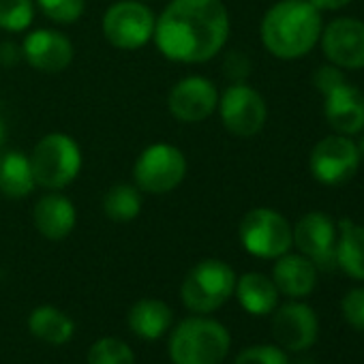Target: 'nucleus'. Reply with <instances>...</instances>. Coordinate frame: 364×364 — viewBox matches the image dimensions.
<instances>
[{
  "mask_svg": "<svg viewBox=\"0 0 364 364\" xmlns=\"http://www.w3.org/2000/svg\"><path fill=\"white\" fill-rule=\"evenodd\" d=\"M294 245L298 251L309 257L317 268L330 270L336 266V228L334 221L323 213H309L304 215L296 228L291 230Z\"/></svg>",
  "mask_w": 364,
  "mask_h": 364,
  "instance_id": "f8f14e48",
  "label": "nucleus"
},
{
  "mask_svg": "<svg viewBox=\"0 0 364 364\" xmlns=\"http://www.w3.org/2000/svg\"><path fill=\"white\" fill-rule=\"evenodd\" d=\"M321 50L326 58L338 69L364 67V22L353 18H338L321 28Z\"/></svg>",
  "mask_w": 364,
  "mask_h": 364,
  "instance_id": "ddd939ff",
  "label": "nucleus"
},
{
  "mask_svg": "<svg viewBox=\"0 0 364 364\" xmlns=\"http://www.w3.org/2000/svg\"><path fill=\"white\" fill-rule=\"evenodd\" d=\"M334 255L345 274L364 281V228L349 219H341Z\"/></svg>",
  "mask_w": 364,
  "mask_h": 364,
  "instance_id": "412c9836",
  "label": "nucleus"
},
{
  "mask_svg": "<svg viewBox=\"0 0 364 364\" xmlns=\"http://www.w3.org/2000/svg\"><path fill=\"white\" fill-rule=\"evenodd\" d=\"M223 69H225V75H228L230 80H234V82H242V80L249 75L251 65H249L247 56H242L240 52H232V54L225 58Z\"/></svg>",
  "mask_w": 364,
  "mask_h": 364,
  "instance_id": "7c9ffc66",
  "label": "nucleus"
},
{
  "mask_svg": "<svg viewBox=\"0 0 364 364\" xmlns=\"http://www.w3.org/2000/svg\"><path fill=\"white\" fill-rule=\"evenodd\" d=\"M311 3L319 11H336V9H343L345 5H349L351 0H311Z\"/></svg>",
  "mask_w": 364,
  "mask_h": 364,
  "instance_id": "2f4dec72",
  "label": "nucleus"
},
{
  "mask_svg": "<svg viewBox=\"0 0 364 364\" xmlns=\"http://www.w3.org/2000/svg\"><path fill=\"white\" fill-rule=\"evenodd\" d=\"M321 11L311 0H279L262 20V43L281 60L306 56L321 37Z\"/></svg>",
  "mask_w": 364,
  "mask_h": 364,
  "instance_id": "f03ea898",
  "label": "nucleus"
},
{
  "mask_svg": "<svg viewBox=\"0 0 364 364\" xmlns=\"http://www.w3.org/2000/svg\"><path fill=\"white\" fill-rule=\"evenodd\" d=\"M35 182L43 189L58 191L69 187L82 169V150L67 133H48L31 154Z\"/></svg>",
  "mask_w": 364,
  "mask_h": 364,
  "instance_id": "20e7f679",
  "label": "nucleus"
},
{
  "mask_svg": "<svg viewBox=\"0 0 364 364\" xmlns=\"http://www.w3.org/2000/svg\"><path fill=\"white\" fill-rule=\"evenodd\" d=\"M223 127L238 137L257 135L268 118V107L264 97L245 82H234L219 97L217 105Z\"/></svg>",
  "mask_w": 364,
  "mask_h": 364,
  "instance_id": "1a4fd4ad",
  "label": "nucleus"
},
{
  "mask_svg": "<svg viewBox=\"0 0 364 364\" xmlns=\"http://www.w3.org/2000/svg\"><path fill=\"white\" fill-rule=\"evenodd\" d=\"M358 144L347 135H328L315 144L309 165L311 173L321 185H343L347 182L360 165Z\"/></svg>",
  "mask_w": 364,
  "mask_h": 364,
  "instance_id": "9d476101",
  "label": "nucleus"
},
{
  "mask_svg": "<svg viewBox=\"0 0 364 364\" xmlns=\"http://www.w3.org/2000/svg\"><path fill=\"white\" fill-rule=\"evenodd\" d=\"M277 289L289 298H304L317 283V266L304 255H281L272 268Z\"/></svg>",
  "mask_w": 364,
  "mask_h": 364,
  "instance_id": "a211bd4d",
  "label": "nucleus"
},
{
  "mask_svg": "<svg viewBox=\"0 0 364 364\" xmlns=\"http://www.w3.org/2000/svg\"><path fill=\"white\" fill-rule=\"evenodd\" d=\"M230 37L223 0H171L156 18L154 43L173 63L200 65L215 58Z\"/></svg>",
  "mask_w": 364,
  "mask_h": 364,
  "instance_id": "f257e3e1",
  "label": "nucleus"
},
{
  "mask_svg": "<svg viewBox=\"0 0 364 364\" xmlns=\"http://www.w3.org/2000/svg\"><path fill=\"white\" fill-rule=\"evenodd\" d=\"M234 364H289L281 347L274 345H255L238 353Z\"/></svg>",
  "mask_w": 364,
  "mask_h": 364,
  "instance_id": "cd10ccee",
  "label": "nucleus"
},
{
  "mask_svg": "<svg viewBox=\"0 0 364 364\" xmlns=\"http://www.w3.org/2000/svg\"><path fill=\"white\" fill-rule=\"evenodd\" d=\"M323 114L338 135H355L364 129V95L345 82L326 95Z\"/></svg>",
  "mask_w": 364,
  "mask_h": 364,
  "instance_id": "dca6fc26",
  "label": "nucleus"
},
{
  "mask_svg": "<svg viewBox=\"0 0 364 364\" xmlns=\"http://www.w3.org/2000/svg\"><path fill=\"white\" fill-rule=\"evenodd\" d=\"M242 247L262 259H277L294 245L289 221L272 208L249 210L238 228Z\"/></svg>",
  "mask_w": 364,
  "mask_h": 364,
  "instance_id": "0eeeda50",
  "label": "nucleus"
},
{
  "mask_svg": "<svg viewBox=\"0 0 364 364\" xmlns=\"http://www.w3.org/2000/svg\"><path fill=\"white\" fill-rule=\"evenodd\" d=\"M272 334L287 351H304L317 338V315L309 304L287 302L272 317Z\"/></svg>",
  "mask_w": 364,
  "mask_h": 364,
  "instance_id": "4468645a",
  "label": "nucleus"
},
{
  "mask_svg": "<svg viewBox=\"0 0 364 364\" xmlns=\"http://www.w3.org/2000/svg\"><path fill=\"white\" fill-rule=\"evenodd\" d=\"M5 122H3V116H0V144H3V139H5Z\"/></svg>",
  "mask_w": 364,
  "mask_h": 364,
  "instance_id": "473e14b6",
  "label": "nucleus"
},
{
  "mask_svg": "<svg viewBox=\"0 0 364 364\" xmlns=\"http://www.w3.org/2000/svg\"><path fill=\"white\" fill-rule=\"evenodd\" d=\"M341 309L349 326L364 330V287L347 291L341 302Z\"/></svg>",
  "mask_w": 364,
  "mask_h": 364,
  "instance_id": "c85d7f7f",
  "label": "nucleus"
},
{
  "mask_svg": "<svg viewBox=\"0 0 364 364\" xmlns=\"http://www.w3.org/2000/svg\"><path fill=\"white\" fill-rule=\"evenodd\" d=\"M173 321L171 309L156 298H141L129 311V328L144 341L161 338Z\"/></svg>",
  "mask_w": 364,
  "mask_h": 364,
  "instance_id": "6ab92c4d",
  "label": "nucleus"
},
{
  "mask_svg": "<svg viewBox=\"0 0 364 364\" xmlns=\"http://www.w3.org/2000/svg\"><path fill=\"white\" fill-rule=\"evenodd\" d=\"M187 176V156L171 144L148 146L133 165L135 187L144 193L163 196L173 191Z\"/></svg>",
  "mask_w": 364,
  "mask_h": 364,
  "instance_id": "423d86ee",
  "label": "nucleus"
},
{
  "mask_svg": "<svg viewBox=\"0 0 364 364\" xmlns=\"http://www.w3.org/2000/svg\"><path fill=\"white\" fill-rule=\"evenodd\" d=\"M35 185L31 156L24 152H7L0 156V193L11 200H20L31 196Z\"/></svg>",
  "mask_w": 364,
  "mask_h": 364,
  "instance_id": "4be33fe9",
  "label": "nucleus"
},
{
  "mask_svg": "<svg viewBox=\"0 0 364 364\" xmlns=\"http://www.w3.org/2000/svg\"><path fill=\"white\" fill-rule=\"evenodd\" d=\"M22 56L41 73H60L73 63V43L58 31L39 28L24 39Z\"/></svg>",
  "mask_w": 364,
  "mask_h": 364,
  "instance_id": "2eb2a0df",
  "label": "nucleus"
},
{
  "mask_svg": "<svg viewBox=\"0 0 364 364\" xmlns=\"http://www.w3.org/2000/svg\"><path fill=\"white\" fill-rule=\"evenodd\" d=\"M156 18L139 0H118L103 16V35L118 50L144 48L154 37Z\"/></svg>",
  "mask_w": 364,
  "mask_h": 364,
  "instance_id": "6e6552de",
  "label": "nucleus"
},
{
  "mask_svg": "<svg viewBox=\"0 0 364 364\" xmlns=\"http://www.w3.org/2000/svg\"><path fill=\"white\" fill-rule=\"evenodd\" d=\"M46 18L58 24H73L86 11V0H37Z\"/></svg>",
  "mask_w": 364,
  "mask_h": 364,
  "instance_id": "bb28decb",
  "label": "nucleus"
},
{
  "mask_svg": "<svg viewBox=\"0 0 364 364\" xmlns=\"http://www.w3.org/2000/svg\"><path fill=\"white\" fill-rule=\"evenodd\" d=\"M141 210V193L135 185H114L103 198V213L116 223L133 221Z\"/></svg>",
  "mask_w": 364,
  "mask_h": 364,
  "instance_id": "b1692460",
  "label": "nucleus"
},
{
  "mask_svg": "<svg viewBox=\"0 0 364 364\" xmlns=\"http://www.w3.org/2000/svg\"><path fill=\"white\" fill-rule=\"evenodd\" d=\"M313 84H315V88L326 97L328 92H332L334 88H338L341 84H345V77H343V73L338 71V67L326 65V67H319V69L313 73Z\"/></svg>",
  "mask_w": 364,
  "mask_h": 364,
  "instance_id": "c756f323",
  "label": "nucleus"
},
{
  "mask_svg": "<svg viewBox=\"0 0 364 364\" xmlns=\"http://www.w3.org/2000/svg\"><path fill=\"white\" fill-rule=\"evenodd\" d=\"M358 152H360V159H364V135H362V139L358 141Z\"/></svg>",
  "mask_w": 364,
  "mask_h": 364,
  "instance_id": "72a5a7b5",
  "label": "nucleus"
},
{
  "mask_svg": "<svg viewBox=\"0 0 364 364\" xmlns=\"http://www.w3.org/2000/svg\"><path fill=\"white\" fill-rule=\"evenodd\" d=\"M217 105V86L202 75L180 80L167 95V109L180 122H202L215 114Z\"/></svg>",
  "mask_w": 364,
  "mask_h": 364,
  "instance_id": "9b49d317",
  "label": "nucleus"
},
{
  "mask_svg": "<svg viewBox=\"0 0 364 364\" xmlns=\"http://www.w3.org/2000/svg\"><path fill=\"white\" fill-rule=\"evenodd\" d=\"M234 287L236 274L230 264L221 259H202L187 272L180 296L187 309L196 313H213L228 302Z\"/></svg>",
  "mask_w": 364,
  "mask_h": 364,
  "instance_id": "39448f33",
  "label": "nucleus"
},
{
  "mask_svg": "<svg viewBox=\"0 0 364 364\" xmlns=\"http://www.w3.org/2000/svg\"><path fill=\"white\" fill-rule=\"evenodd\" d=\"M86 362L88 364H135V355L124 341L116 336H103L90 347Z\"/></svg>",
  "mask_w": 364,
  "mask_h": 364,
  "instance_id": "393cba45",
  "label": "nucleus"
},
{
  "mask_svg": "<svg viewBox=\"0 0 364 364\" xmlns=\"http://www.w3.org/2000/svg\"><path fill=\"white\" fill-rule=\"evenodd\" d=\"M33 0H0V28L7 33H22L33 24Z\"/></svg>",
  "mask_w": 364,
  "mask_h": 364,
  "instance_id": "a878e982",
  "label": "nucleus"
},
{
  "mask_svg": "<svg viewBox=\"0 0 364 364\" xmlns=\"http://www.w3.org/2000/svg\"><path fill=\"white\" fill-rule=\"evenodd\" d=\"M234 291L238 296L240 306L253 315H268L277 309L279 302V289L274 281L259 272H247L236 279Z\"/></svg>",
  "mask_w": 364,
  "mask_h": 364,
  "instance_id": "aec40b11",
  "label": "nucleus"
},
{
  "mask_svg": "<svg viewBox=\"0 0 364 364\" xmlns=\"http://www.w3.org/2000/svg\"><path fill=\"white\" fill-rule=\"evenodd\" d=\"M230 332L215 319H182L169 336V358L173 364H221L230 351Z\"/></svg>",
  "mask_w": 364,
  "mask_h": 364,
  "instance_id": "7ed1b4c3",
  "label": "nucleus"
},
{
  "mask_svg": "<svg viewBox=\"0 0 364 364\" xmlns=\"http://www.w3.org/2000/svg\"><path fill=\"white\" fill-rule=\"evenodd\" d=\"M28 328H31L33 336H37L39 341L50 343V345H63V343L71 341V336L75 332L73 319L54 306L35 309L28 317Z\"/></svg>",
  "mask_w": 364,
  "mask_h": 364,
  "instance_id": "5701e85b",
  "label": "nucleus"
},
{
  "mask_svg": "<svg viewBox=\"0 0 364 364\" xmlns=\"http://www.w3.org/2000/svg\"><path fill=\"white\" fill-rule=\"evenodd\" d=\"M33 221L39 234L48 240H65L77 221L75 206L69 198L60 193H48L43 196L33 210Z\"/></svg>",
  "mask_w": 364,
  "mask_h": 364,
  "instance_id": "f3484780",
  "label": "nucleus"
}]
</instances>
